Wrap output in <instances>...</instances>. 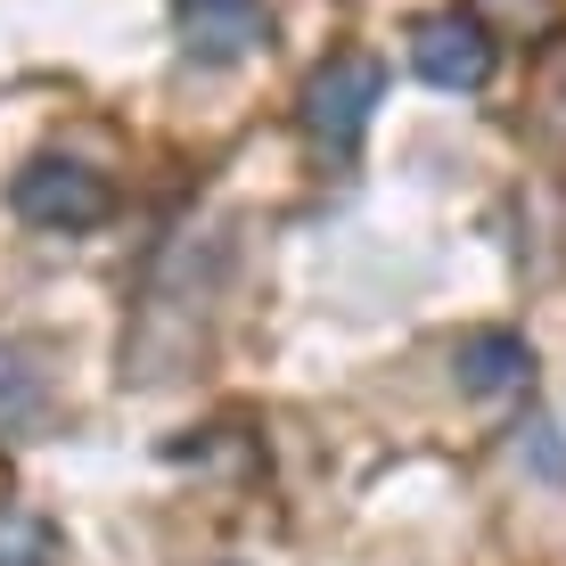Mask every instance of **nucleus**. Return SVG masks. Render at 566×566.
<instances>
[{
    "label": "nucleus",
    "instance_id": "20e7f679",
    "mask_svg": "<svg viewBox=\"0 0 566 566\" xmlns=\"http://www.w3.org/2000/svg\"><path fill=\"white\" fill-rule=\"evenodd\" d=\"M172 25H181V50L206 57V66H230L271 33L263 0H172Z\"/></svg>",
    "mask_w": 566,
    "mask_h": 566
},
{
    "label": "nucleus",
    "instance_id": "423d86ee",
    "mask_svg": "<svg viewBox=\"0 0 566 566\" xmlns=\"http://www.w3.org/2000/svg\"><path fill=\"white\" fill-rule=\"evenodd\" d=\"M0 566H57V525L25 501H0Z\"/></svg>",
    "mask_w": 566,
    "mask_h": 566
},
{
    "label": "nucleus",
    "instance_id": "7ed1b4c3",
    "mask_svg": "<svg viewBox=\"0 0 566 566\" xmlns=\"http://www.w3.org/2000/svg\"><path fill=\"white\" fill-rule=\"evenodd\" d=\"M411 66H419V83H436V91H484L493 83V25L468 17V9L419 17L411 25Z\"/></svg>",
    "mask_w": 566,
    "mask_h": 566
},
{
    "label": "nucleus",
    "instance_id": "f03ea898",
    "mask_svg": "<svg viewBox=\"0 0 566 566\" xmlns=\"http://www.w3.org/2000/svg\"><path fill=\"white\" fill-rule=\"evenodd\" d=\"M9 213L33 230H99L115 213V189L107 172H91L83 156H25V165L9 172Z\"/></svg>",
    "mask_w": 566,
    "mask_h": 566
},
{
    "label": "nucleus",
    "instance_id": "39448f33",
    "mask_svg": "<svg viewBox=\"0 0 566 566\" xmlns=\"http://www.w3.org/2000/svg\"><path fill=\"white\" fill-rule=\"evenodd\" d=\"M452 369L468 395H510V386L534 378V345L517 337V328H468L452 345Z\"/></svg>",
    "mask_w": 566,
    "mask_h": 566
},
{
    "label": "nucleus",
    "instance_id": "f257e3e1",
    "mask_svg": "<svg viewBox=\"0 0 566 566\" xmlns=\"http://www.w3.org/2000/svg\"><path fill=\"white\" fill-rule=\"evenodd\" d=\"M378 107H386V57L378 50H337L328 66H312V83H304V99H296L304 132L328 156H354Z\"/></svg>",
    "mask_w": 566,
    "mask_h": 566
},
{
    "label": "nucleus",
    "instance_id": "6e6552de",
    "mask_svg": "<svg viewBox=\"0 0 566 566\" xmlns=\"http://www.w3.org/2000/svg\"><path fill=\"white\" fill-rule=\"evenodd\" d=\"M33 402H42V386L25 378V361H17V354H0V427H17Z\"/></svg>",
    "mask_w": 566,
    "mask_h": 566
},
{
    "label": "nucleus",
    "instance_id": "0eeeda50",
    "mask_svg": "<svg viewBox=\"0 0 566 566\" xmlns=\"http://www.w3.org/2000/svg\"><path fill=\"white\" fill-rule=\"evenodd\" d=\"M468 17H484V25H501V33H551L558 0H468Z\"/></svg>",
    "mask_w": 566,
    "mask_h": 566
}]
</instances>
